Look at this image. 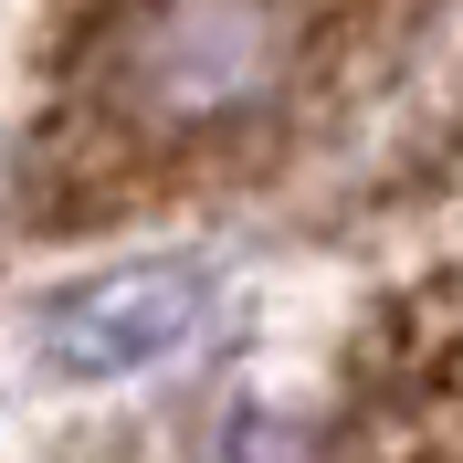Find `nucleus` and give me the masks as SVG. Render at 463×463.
<instances>
[{
    "mask_svg": "<svg viewBox=\"0 0 463 463\" xmlns=\"http://www.w3.org/2000/svg\"><path fill=\"white\" fill-rule=\"evenodd\" d=\"M201 317H211L201 263H116V274L63 285L32 317V337H43V358L63 379H137V369H158V358H179L201 337Z\"/></svg>",
    "mask_w": 463,
    "mask_h": 463,
    "instance_id": "7ed1b4c3",
    "label": "nucleus"
},
{
    "mask_svg": "<svg viewBox=\"0 0 463 463\" xmlns=\"http://www.w3.org/2000/svg\"><path fill=\"white\" fill-rule=\"evenodd\" d=\"M442 11L453 0H53L22 211L43 232H116L263 190L401 85Z\"/></svg>",
    "mask_w": 463,
    "mask_h": 463,
    "instance_id": "f257e3e1",
    "label": "nucleus"
},
{
    "mask_svg": "<svg viewBox=\"0 0 463 463\" xmlns=\"http://www.w3.org/2000/svg\"><path fill=\"white\" fill-rule=\"evenodd\" d=\"M326 463H463V263L401 285L358 326Z\"/></svg>",
    "mask_w": 463,
    "mask_h": 463,
    "instance_id": "f03ea898",
    "label": "nucleus"
}]
</instances>
